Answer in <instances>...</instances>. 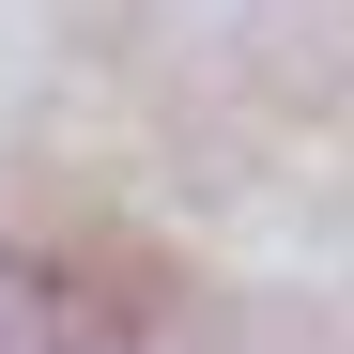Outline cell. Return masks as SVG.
I'll list each match as a JSON object with an SVG mask.
<instances>
[{"label":"cell","instance_id":"obj_1","mask_svg":"<svg viewBox=\"0 0 354 354\" xmlns=\"http://www.w3.org/2000/svg\"><path fill=\"white\" fill-rule=\"evenodd\" d=\"M139 277L77 247H0V354H139Z\"/></svg>","mask_w":354,"mask_h":354}]
</instances>
